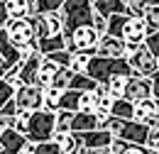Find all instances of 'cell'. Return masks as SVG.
Returning <instances> with one entry per match:
<instances>
[{
	"label": "cell",
	"mask_w": 159,
	"mask_h": 154,
	"mask_svg": "<svg viewBox=\"0 0 159 154\" xmlns=\"http://www.w3.org/2000/svg\"><path fill=\"white\" fill-rule=\"evenodd\" d=\"M93 2H98V0H93Z\"/></svg>",
	"instance_id": "44"
},
{
	"label": "cell",
	"mask_w": 159,
	"mask_h": 154,
	"mask_svg": "<svg viewBox=\"0 0 159 154\" xmlns=\"http://www.w3.org/2000/svg\"><path fill=\"white\" fill-rule=\"evenodd\" d=\"M125 100L130 103H139L144 98H152V78L144 76H130L127 78V88H125Z\"/></svg>",
	"instance_id": "10"
},
{
	"label": "cell",
	"mask_w": 159,
	"mask_h": 154,
	"mask_svg": "<svg viewBox=\"0 0 159 154\" xmlns=\"http://www.w3.org/2000/svg\"><path fill=\"white\" fill-rule=\"evenodd\" d=\"M93 130H98V115H96V113H76V115H74L71 132L83 135V132H93Z\"/></svg>",
	"instance_id": "17"
},
{
	"label": "cell",
	"mask_w": 159,
	"mask_h": 154,
	"mask_svg": "<svg viewBox=\"0 0 159 154\" xmlns=\"http://www.w3.org/2000/svg\"><path fill=\"white\" fill-rule=\"evenodd\" d=\"M96 88H98V83L93 78H88L86 74H76L71 78V86H69V91H79V93H93Z\"/></svg>",
	"instance_id": "24"
},
{
	"label": "cell",
	"mask_w": 159,
	"mask_h": 154,
	"mask_svg": "<svg viewBox=\"0 0 159 154\" xmlns=\"http://www.w3.org/2000/svg\"><path fill=\"white\" fill-rule=\"evenodd\" d=\"M61 93H64V91H54V88L44 91V110H47V113H59Z\"/></svg>",
	"instance_id": "30"
},
{
	"label": "cell",
	"mask_w": 159,
	"mask_h": 154,
	"mask_svg": "<svg viewBox=\"0 0 159 154\" xmlns=\"http://www.w3.org/2000/svg\"><path fill=\"white\" fill-rule=\"evenodd\" d=\"M76 76L71 69H59L57 71V76H54V83H52V88L54 91H69V86H71V78Z\"/></svg>",
	"instance_id": "29"
},
{
	"label": "cell",
	"mask_w": 159,
	"mask_h": 154,
	"mask_svg": "<svg viewBox=\"0 0 159 154\" xmlns=\"http://www.w3.org/2000/svg\"><path fill=\"white\" fill-rule=\"evenodd\" d=\"M30 20H32V27H34L37 42L64 34V20H61V12H52V15H32Z\"/></svg>",
	"instance_id": "8"
},
{
	"label": "cell",
	"mask_w": 159,
	"mask_h": 154,
	"mask_svg": "<svg viewBox=\"0 0 159 154\" xmlns=\"http://www.w3.org/2000/svg\"><path fill=\"white\" fill-rule=\"evenodd\" d=\"M144 47H147V49L159 59V32H152V34L147 37V42H144Z\"/></svg>",
	"instance_id": "37"
},
{
	"label": "cell",
	"mask_w": 159,
	"mask_h": 154,
	"mask_svg": "<svg viewBox=\"0 0 159 154\" xmlns=\"http://www.w3.org/2000/svg\"><path fill=\"white\" fill-rule=\"evenodd\" d=\"M86 154H113L110 147H98V149H86Z\"/></svg>",
	"instance_id": "41"
},
{
	"label": "cell",
	"mask_w": 159,
	"mask_h": 154,
	"mask_svg": "<svg viewBox=\"0 0 159 154\" xmlns=\"http://www.w3.org/2000/svg\"><path fill=\"white\" fill-rule=\"evenodd\" d=\"M110 115L120 117V120H135V103H130V100H125V98H115Z\"/></svg>",
	"instance_id": "22"
},
{
	"label": "cell",
	"mask_w": 159,
	"mask_h": 154,
	"mask_svg": "<svg viewBox=\"0 0 159 154\" xmlns=\"http://www.w3.org/2000/svg\"><path fill=\"white\" fill-rule=\"evenodd\" d=\"M74 115H76V113H69V110H59V113H57V135H69V132H71Z\"/></svg>",
	"instance_id": "27"
},
{
	"label": "cell",
	"mask_w": 159,
	"mask_h": 154,
	"mask_svg": "<svg viewBox=\"0 0 159 154\" xmlns=\"http://www.w3.org/2000/svg\"><path fill=\"white\" fill-rule=\"evenodd\" d=\"M15 103L17 110H27V113L44 110V91L39 86H20L15 91Z\"/></svg>",
	"instance_id": "9"
},
{
	"label": "cell",
	"mask_w": 159,
	"mask_h": 154,
	"mask_svg": "<svg viewBox=\"0 0 159 154\" xmlns=\"http://www.w3.org/2000/svg\"><path fill=\"white\" fill-rule=\"evenodd\" d=\"M66 0H34L32 5V15H52V12H61Z\"/></svg>",
	"instance_id": "23"
},
{
	"label": "cell",
	"mask_w": 159,
	"mask_h": 154,
	"mask_svg": "<svg viewBox=\"0 0 159 154\" xmlns=\"http://www.w3.org/2000/svg\"><path fill=\"white\" fill-rule=\"evenodd\" d=\"M79 113H96V91L93 93H81Z\"/></svg>",
	"instance_id": "33"
},
{
	"label": "cell",
	"mask_w": 159,
	"mask_h": 154,
	"mask_svg": "<svg viewBox=\"0 0 159 154\" xmlns=\"http://www.w3.org/2000/svg\"><path fill=\"white\" fill-rule=\"evenodd\" d=\"M135 120L142 125H154L159 120V100L144 98V100L135 103Z\"/></svg>",
	"instance_id": "13"
},
{
	"label": "cell",
	"mask_w": 159,
	"mask_h": 154,
	"mask_svg": "<svg viewBox=\"0 0 159 154\" xmlns=\"http://www.w3.org/2000/svg\"><path fill=\"white\" fill-rule=\"evenodd\" d=\"M32 5H34V0H5L10 20L12 17H32Z\"/></svg>",
	"instance_id": "20"
},
{
	"label": "cell",
	"mask_w": 159,
	"mask_h": 154,
	"mask_svg": "<svg viewBox=\"0 0 159 154\" xmlns=\"http://www.w3.org/2000/svg\"><path fill=\"white\" fill-rule=\"evenodd\" d=\"M147 5H159V0H144Z\"/></svg>",
	"instance_id": "42"
},
{
	"label": "cell",
	"mask_w": 159,
	"mask_h": 154,
	"mask_svg": "<svg viewBox=\"0 0 159 154\" xmlns=\"http://www.w3.org/2000/svg\"><path fill=\"white\" fill-rule=\"evenodd\" d=\"M93 0H66L61 7V20H64V37L71 34L74 29L93 25Z\"/></svg>",
	"instance_id": "2"
},
{
	"label": "cell",
	"mask_w": 159,
	"mask_h": 154,
	"mask_svg": "<svg viewBox=\"0 0 159 154\" xmlns=\"http://www.w3.org/2000/svg\"><path fill=\"white\" fill-rule=\"evenodd\" d=\"M152 98L159 100V69H157V74L152 76Z\"/></svg>",
	"instance_id": "40"
},
{
	"label": "cell",
	"mask_w": 159,
	"mask_h": 154,
	"mask_svg": "<svg viewBox=\"0 0 159 154\" xmlns=\"http://www.w3.org/2000/svg\"><path fill=\"white\" fill-rule=\"evenodd\" d=\"M91 54H71V71L74 74H86V69H88V64H91Z\"/></svg>",
	"instance_id": "31"
},
{
	"label": "cell",
	"mask_w": 159,
	"mask_h": 154,
	"mask_svg": "<svg viewBox=\"0 0 159 154\" xmlns=\"http://www.w3.org/2000/svg\"><path fill=\"white\" fill-rule=\"evenodd\" d=\"M127 64L132 69V76H144V78H152L159 69V59L144 44L142 47L127 44Z\"/></svg>",
	"instance_id": "5"
},
{
	"label": "cell",
	"mask_w": 159,
	"mask_h": 154,
	"mask_svg": "<svg viewBox=\"0 0 159 154\" xmlns=\"http://www.w3.org/2000/svg\"><path fill=\"white\" fill-rule=\"evenodd\" d=\"M144 154H159V152H154V149H149V147H147V152Z\"/></svg>",
	"instance_id": "43"
},
{
	"label": "cell",
	"mask_w": 159,
	"mask_h": 154,
	"mask_svg": "<svg viewBox=\"0 0 159 154\" xmlns=\"http://www.w3.org/2000/svg\"><path fill=\"white\" fill-rule=\"evenodd\" d=\"M42 61H44V54H34L25 64H17V74H20V81L25 86H37V74L42 69Z\"/></svg>",
	"instance_id": "14"
},
{
	"label": "cell",
	"mask_w": 159,
	"mask_h": 154,
	"mask_svg": "<svg viewBox=\"0 0 159 154\" xmlns=\"http://www.w3.org/2000/svg\"><path fill=\"white\" fill-rule=\"evenodd\" d=\"M34 154H61V149H59V144H57V139H52V142L34 144Z\"/></svg>",
	"instance_id": "35"
},
{
	"label": "cell",
	"mask_w": 159,
	"mask_h": 154,
	"mask_svg": "<svg viewBox=\"0 0 159 154\" xmlns=\"http://www.w3.org/2000/svg\"><path fill=\"white\" fill-rule=\"evenodd\" d=\"M57 144H59L61 154H76L79 149H83V144H81V137L76 132H69V135H57Z\"/></svg>",
	"instance_id": "21"
},
{
	"label": "cell",
	"mask_w": 159,
	"mask_h": 154,
	"mask_svg": "<svg viewBox=\"0 0 159 154\" xmlns=\"http://www.w3.org/2000/svg\"><path fill=\"white\" fill-rule=\"evenodd\" d=\"M12 98H15V88H12L5 78H0V110H2Z\"/></svg>",
	"instance_id": "34"
},
{
	"label": "cell",
	"mask_w": 159,
	"mask_h": 154,
	"mask_svg": "<svg viewBox=\"0 0 159 154\" xmlns=\"http://www.w3.org/2000/svg\"><path fill=\"white\" fill-rule=\"evenodd\" d=\"M93 12L103 17H113V15H127V5L122 0H98L93 2Z\"/></svg>",
	"instance_id": "16"
},
{
	"label": "cell",
	"mask_w": 159,
	"mask_h": 154,
	"mask_svg": "<svg viewBox=\"0 0 159 154\" xmlns=\"http://www.w3.org/2000/svg\"><path fill=\"white\" fill-rule=\"evenodd\" d=\"M127 78L130 76H115L105 83V91L110 93L113 98H122L125 96V88H127Z\"/></svg>",
	"instance_id": "28"
},
{
	"label": "cell",
	"mask_w": 159,
	"mask_h": 154,
	"mask_svg": "<svg viewBox=\"0 0 159 154\" xmlns=\"http://www.w3.org/2000/svg\"><path fill=\"white\" fill-rule=\"evenodd\" d=\"M149 34H152V32H149L144 17H139V15H127V17H125V22H122V32H120V39H122L125 44L142 47Z\"/></svg>",
	"instance_id": "7"
},
{
	"label": "cell",
	"mask_w": 159,
	"mask_h": 154,
	"mask_svg": "<svg viewBox=\"0 0 159 154\" xmlns=\"http://www.w3.org/2000/svg\"><path fill=\"white\" fill-rule=\"evenodd\" d=\"M5 81H7V83H10L12 88H15V91H17L20 86H25V83L20 81V74H17V66H15V69H10V71L5 74Z\"/></svg>",
	"instance_id": "38"
},
{
	"label": "cell",
	"mask_w": 159,
	"mask_h": 154,
	"mask_svg": "<svg viewBox=\"0 0 159 154\" xmlns=\"http://www.w3.org/2000/svg\"><path fill=\"white\" fill-rule=\"evenodd\" d=\"M64 39H66V52H71V54H91V57H96L100 34L93 29V25H86V27L74 29L71 34H66Z\"/></svg>",
	"instance_id": "4"
},
{
	"label": "cell",
	"mask_w": 159,
	"mask_h": 154,
	"mask_svg": "<svg viewBox=\"0 0 159 154\" xmlns=\"http://www.w3.org/2000/svg\"><path fill=\"white\" fill-rule=\"evenodd\" d=\"M79 100H81L79 91H64V93H61V100H59V110L79 113Z\"/></svg>",
	"instance_id": "26"
},
{
	"label": "cell",
	"mask_w": 159,
	"mask_h": 154,
	"mask_svg": "<svg viewBox=\"0 0 159 154\" xmlns=\"http://www.w3.org/2000/svg\"><path fill=\"white\" fill-rule=\"evenodd\" d=\"M93 29L98 32L100 37L108 34V17H103V15H93Z\"/></svg>",
	"instance_id": "36"
},
{
	"label": "cell",
	"mask_w": 159,
	"mask_h": 154,
	"mask_svg": "<svg viewBox=\"0 0 159 154\" xmlns=\"http://www.w3.org/2000/svg\"><path fill=\"white\" fill-rule=\"evenodd\" d=\"M27 137L25 132L15 130V127H7L2 135H0V154H22L27 147Z\"/></svg>",
	"instance_id": "12"
},
{
	"label": "cell",
	"mask_w": 159,
	"mask_h": 154,
	"mask_svg": "<svg viewBox=\"0 0 159 154\" xmlns=\"http://www.w3.org/2000/svg\"><path fill=\"white\" fill-rule=\"evenodd\" d=\"M113 103H115V98L105 91V86H98V88H96V115L108 117L113 113Z\"/></svg>",
	"instance_id": "19"
},
{
	"label": "cell",
	"mask_w": 159,
	"mask_h": 154,
	"mask_svg": "<svg viewBox=\"0 0 159 154\" xmlns=\"http://www.w3.org/2000/svg\"><path fill=\"white\" fill-rule=\"evenodd\" d=\"M7 22H10V15H7V7H5V0H0V29H5Z\"/></svg>",
	"instance_id": "39"
},
{
	"label": "cell",
	"mask_w": 159,
	"mask_h": 154,
	"mask_svg": "<svg viewBox=\"0 0 159 154\" xmlns=\"http://www.w3.org/2000/svg\"><path fill=\"white\" fill-rule=\"evenodd\" d=\"M5 32H7V39L12 42L15 49H22V47L37 42V34H34V27H32L30 17H12L5 25Z\"/></svg>",
	"instance_id": "6"
},
{
	"label": "cell",
	"mask_w": 159,
	"mask_h": 154,
	"mask_svg": "<svg viewBox=\"0 0 159 154\" xmlns=\"http://www.w3.org/2000/svg\"><path fill=\"white\" fill-rule=\"evenodd\" d=\"M57 71H59V66H57L54 61H49V59L44 57V61H42V69H39V74H37V86H39L42 91H49V88H52Z\"/></svg>",
	"instance_id": "18"
},
{
	"label": "cell",
	"mask_w": 159,
	"mask_h": 154,
	"mask_svg": "<svg viewBox=\"0 0 159 154\" xmlns=\"http://www.w3.org/2000/svg\"><path fill=\"white\" fill-rule=\"evenodd\" d=\"M96 57H108V59H127V44L120 37L103 34L96 49Z\"/></svg>",
	"instance_id": "11"
},
{
	"label": "cell",
	"mask_w": 159,
	"mask_h": 154,
	"mask_svg": "<svg viewBox=\"0 0 159 154\" xmlns=\"http://www.w3.org/2000/svg\"><path fill=\"white\" fill-rule=\"evenodd\" d=\"M81 137V144L83 149H98V147H110L115 137L110 135L108 130H93V132H83Z\"/></svg>",
	"instance_id": "15"
},
{
	"label": "cell",
	"mask_w": 159,
	"mask_h": 154,
	"mask_svg": "<svg viewBox=\"0 0 159 154\" xmlns=\"http://www.w3.org/2000/svg\"><path fill=\"white\" fill-rule=\"evenodd\" d=\"M110 149L113 154H144L147 152V147H142V144H130V142H122V139H113V144H110Z\"/></svg>",
	"instance_id": "25"
},
{
	"label": "cell",
	"mask_w": 159,
	"mask_h": 154,
	"mask_svg": "<svg viewBox=\"0 0 159 154\" xmlns=\"http://www.w3.org/2000/svg\"><path fill=\"white\" fill-rule=\"evenodd\" d=\"M86 76L93 78L98 86H105L110 78L115 76H132V69L127 64V59H108V57H93L88 69H86Z\"/></svg>",
	"instance_id": "1"
},
{
	"label": "cell",
	"mask_w": 159,
	"mask_h": 154,
	"mask_svg": "<svg viewBox=\"0 0 159 154\" xmlns=\"http://www.w3.org/2000/svg\"><path fill=\"white\" fill-rule=\"evenodd\" d=\"M25 137L34 144L52 142L57 137V113H47V110L32 113L27 120V127H25Z\"/></svg>",
	"instance_id": "3"
},
{
	"label": "cell",
	"mask_w": 159,
	"mask_h": 154,
	"mask_svg": "<svg viewBox=\"0 0 159 154\" xmlns=\"http://www.w3.org/2000/svg\"><path fill=\"white\" fill-rule=\"evenodd\" d=\"M144 22H147L149 32H159V5H147V10H144Z\"/></svg>",
	"instance_id": "32"
}]
</instances>
